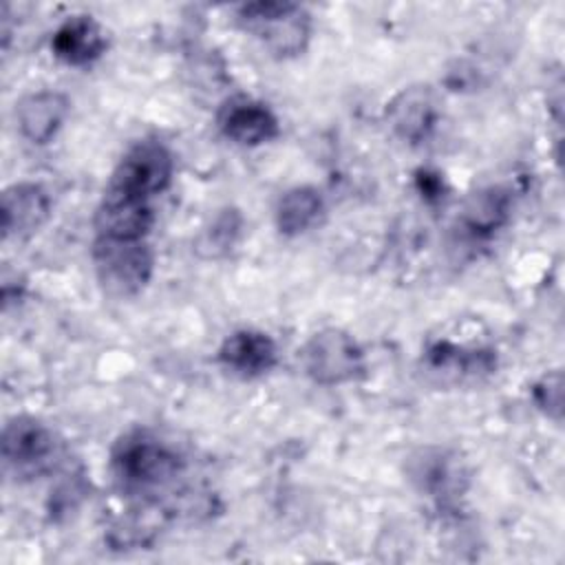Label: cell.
<instances>
[{
  "label": "cell",
  "instance_id": "obj_1",
  "mask_svg": "<svg viewBox=\"0 0 565 565\" xmlns=\"http://www.w3.org/2000/svg\"><path fill=\"white\" fill-rule=\"evenodd\" d=\"M183 455L148 428L124 433L110 448V472L117 488L137 501L159 503L183 475Z\"/></svg>",
  "mask_w": 565,
  "mask_h": 565
},
{
  "label": "cell",
  "instance_id": "obj_2",
  "mask_svg": "<svg viewBox=\"0 0 565 565\" xmlns=\"http://www.w3.org/2000/svg\"><path fill=\"white\" fill-rule=\"evenodd\" d=\"M236 22L276 57H296L311 40V15L298 2H247L236 9Z\"/></svg>",
  "mask_w": 565,
  "mask_h": 565
},
{
  "label": "cell",
  "instance_id": "obj_3",
  "mask_svg": "<svg viewBox=\"0 0 565 565\" xmlns=\"http://www.w3.org/2000/svg\"><path fill=\"white\" fill-rule=\"evenodd\" d=\"M90 260L97 282L115 298L141 294L154 274V252L146 238L124 241L95 236Z\"/></svg>",
  "mask_w": 565,
  "mask_h": 565
},
{
  "label": "cell",
  "instance_id": "obj_4",
  "mask_svg": "<svg viewBox=\"0 0 565 565\" xmlns=\"http://www.w3.org/2000/svg\"><path fill=\"white\" fill-rule=\"evenodd\" d=\"M300 362L307 377L320 386L349 384L360 380L366 371L360 342L338 327H327L309 335L300 349Z\"/></svg>",
  "mask_w": 565,
  "mask_h": 565
},
{
  "label": "cell",
  "instance_id": "obj_5",
  "mask_svg": "<svg viewBox=\"0 0 565 565\" xmlns=\"http://www.w3.org/2000/svg\"><path fill=\"white\" fill-rule=\"evenodd\" d=\"M172 174V152L157 139H141L135 141L117 161L106 188L152 201L170 185Z\"/></svg>",
  "mask_w": 565,
  "mask_h": 565
},
{
  "label": "cell",
  "instance_id": "obj_6",
  "mask_svg": "<svg viewBox=\"0 0 565 565\" xmlns=\"http://www.w3.org/2000/svg\"><path fill=\"white\" fill-rule=\"evenodd\" d=\"M2 459L18 477H40L57 459L55 433L31 415H15L2 428Z\"/></svg>",
  "mask_w": 565,
  "mask_h": 565
},
{
  "label": "cell",
  "instance_id": "obj_7",
  "mask_svg": "<svg viewBox=\"0 0 565 565\" xmlns=\"http://www.w3.org/2000/svg\"><path fill=\"white\" fill-rule=\"evenodd\" d=\"M152 225H154V210L150 199L104 188V194L93 216L95 236L139 241V238H148Z\"/></svg>",
  "mask_w": 565,
  "mask_h": 565
},
{
  "label": "cell",
  "instance_id": "obj_8",
  "mask_svg": "<svg viewBox=\"0 0 565 565\" xmlns=\"http://www.w3.org/2000/svg\"><path fill=\"white\" fill-rule=\"evenodd\" d=\"M216 126L225 139L245 148L263 146L280 135L276 113L265 102L247 95L225 99L216 113Z\"/></svg>",
  "mask_w": 565,
  "mask_h": 565
},
{
  "label": "cell",
  "instance_id": "obj_9",
  "mask_svg": "<svg viewBox=\"0 0 565 565\" xmlns=\"http://www.w3.org/2000/svg\"><path fill=\"white\" fill-rule=\"evenodd\" d=\"M4 241L33 236L51 216V194L42 183L18 181L2 192L0 203Z\"/></svg>",
  "mask_w": 565,
  "mask_h": 565
},
{
  "label": "cell",
  "instance_id": "obj_10",
  "mask_svg": "<svg viewBox=\"0 0 565 565\" xmlns=\"http://www.w3.org/2000/svg\"><path fill=\"white\" fill-rule=\"evenodd\" d=\"M408 475L419 492L437 503L452 501L466 490V468L457 455L444 448H422L408 466Z\"/></svg>",
  "mask_w": 565,
  "mask_h": 565
},
{
  "label": "cell",
  "instance_id": "obj_11",
  "mask_svg": "<svg viewBox=\"0 0 565 565\" xmlns=\"http://www.w3.org/2000/svg\"><path fill=\"white\" fill-rule=\"evenodd\" d=\"M437 102L428 86L402 88L386 104L388 128L408 143H419L430 137L437 126Z\"/></svg>",
  "mask_w": 565,
  "mask_h": 565
},
{
  "label": "cell",
  "instance_id": "obj_12",
  "mask_svg": "<svg viewBox=\"0 0 565 565\" xmlns=\"http://www.w3.org/2000/svg\"><path fill=\"white\" fill-rule=\"evenodd\" d=\"M71 110V102L64 93L46 88L24 95L15 104V124L20 135L35 146L53 141L64 126Z\"/></svg>",
  "mask_w": 565,
  "mask_h": 565
},
{
  "label": "cell",
  "instance_id": "obj_13",
  "mask_svg": "<svg viewBox=\"0 0 565 565\" xmlns=\"http://www.w3.org/2000/svg\"><path fill=\"white\" fill-rule=\"evenodd\" d=\"M216 358L234 375L258 377L276 366L278 347L265 331L238 329L221 342Z\"/></svg>",
  "mask_w": 565,
  "mask_h": 565
},
{
  "label": "cell",
  "instance_id": "obj_14",
  "mask_svg": "<svg viewBox=\"0 0 565 565\" xmlns=\"http://www.w3.org/2000/svg\"><path fill=\"white\" fill-rule=\"evenodd\" d=\"M106 31L86 13L68 15L51 38L53 55L66 66H88L106 53Z\"/></svg>",
  "mask_w": 565,
  "mask_h": 565
},
{
  "label": "cell",
  "instance_id": "obj_15",
  "mask_svg": "<svg viewBox=\"0 0 565 565\" xmlns=\"http://www.w3.org/2000/svg\"><path fill=\"white\" fill-rule=\"evenodd\" d=\"M512 201L508 190L488 185L472 192L459 212V227L470 241L492 238L510 221Z\"/></svg>",
  "mask_w": 565,
  "mask_h": 565
},
{
  "label": "cell",
  "instance_id": "obj_16",
  "mask_svg": "<svg viewBox=\"0 0 565 565\" xmlns=\"http://www.w3.org/2000/svg\"><path fill=\"white\" fill-rule=\"evenodd\" d=\"M424 364L430 373L457 382L492 373L497 369V355L490 349H470L448 340H437L428 344Z\"/></svg>",
  "mask_w": 565,
  "mask_h": 565
},
{
  "label": "cell",
  "instance_id": "obj_17",
  "mask_svg": "<svg viewBox=\"0 0 565 565\" xmlns=\"http://www.w3.org/2000/svg\"><path fill=\"white\" fill-rule=\"evenodd\" d=\"M324 216V199L313 185H294L276 203L274 221L282 236H300L313 230Z\"/></svg>",
  "mask_w": 565,
  "mask_h": 565
},
{
  "label": "cell",
  "instance_id": "obj_18",
  "mask_svg": "<svg viewBox=\"0 0 565 565\" xmlns=\"http://www.w3.org/2000/svg\"><path fill=\"white\" fill-rule=\"evenodd\" d=\"M243 214L236 207L218 210L196 234L194 252L203 260L225 258L243 236Z\"/></svg>",
  "mask_w": 565,
  "mask_h": 565
},
{
  "label": "cell",
  "instance_id": "obj_19",
  "mask_svg": "<svg viewBox=\"0 0 565 565\" xmlns=\"http://www.w3.org/2000/svg\"><path fill=\"white\" fill-rule=\"evenodd\" d=\"M532 399L536 408L554 419L556 424L563 417V375L561 371L545 373L534 386H532Z\"/></svg>",
  "mask_w": 565,
  "mask_h": 565
}]
</instances>
